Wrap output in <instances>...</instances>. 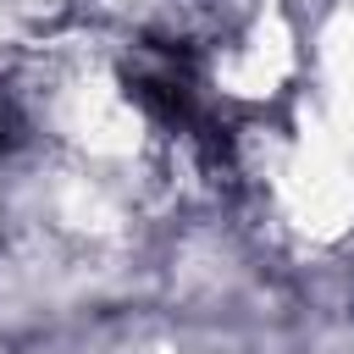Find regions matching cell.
I'll return each instance as SVG.
<instances>
[]
</instances>
